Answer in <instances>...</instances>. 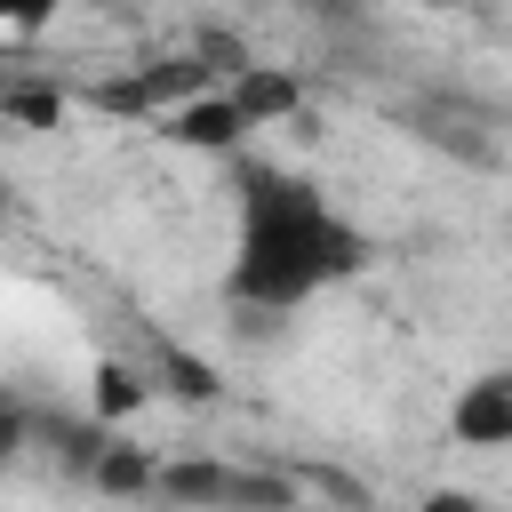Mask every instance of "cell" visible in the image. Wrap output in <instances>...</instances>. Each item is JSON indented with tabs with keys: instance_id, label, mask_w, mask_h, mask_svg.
I'll list each match as a JSON object with an SVG mask.
<instances>
[{
	"instance_id": "1",
	"label": "cell",
	"mask_w": 512,
	"mask_h": 512,
	"mask_svg": "<svg viewBox=\"0 0 512 512\" xmlns=\"http://www.w3.org/2000/svg\"><path fill=\"white\" fill-rule=\"evenodd\" d=\"M368 240L320 200V184L288 176V168H248L240 176V240H232V296L240 304H304L320 288H336L344 272H360Z\"/></svg>"
},
{
	"instance_id": "2",
	"label": "cell",
	"mask_w": 512,
	"mask_h": 512,
	"mask_svg": "<svg viewBox=\"0 0 512 512\" xmlns=\"http://www.w3.org/2000/svg\"><path fill=\"white\" fill-rule=\"evenodd\" d=\"M448 432L464 448H504L512 440V376H472L448 408Z\"/></svg>"
},
{
	"instance_id": "3",
	"label": "cell",
	"mask_w": 512,
	"mask_h": 512,
	"mask_svg": "<svg viewBox=\"0 0 512 512\" xmlns=\"http://www.w3.org/2000/svg\"><path fill=\"white\" fill-rule=\"evenodd\" d=\"M240 128H248V120H240L232 96H192V104L168 112V136H176V144H200V152H232Z\"/></svg>"
},
{
	"instance_id": "4",
	"label": "cell",
	"mask_w": 512,
	"mask_h": 512,
	"mask_svg": "<svg viewBox=\"0 0 512 512\" xmlns=\"http://www.w3.org/2000/svg\"><path fill=\"white\" fill-rule=\"evenodd\" d=\"M224 96L240 104V120H248V128H264V120H288V112L304 104V88H296L288 72H264V64L232 72V88H224Z\"/></svg>"
},
{
	"instance_id": "5",
	"label": "cell",
	"mask_w": 512,
	"mask_h": 512,
	"mask_svg": "<svg viewBox=\"0 0 512 512\" xmlns=\"http://www.w3.org/2000/svg\"><path fill=\"white\" fill-rule=\"evenodd\" d=\"M136 400H144V376H136V368H120V360H104V368H96V424L128 416Z\"/></svg>"
},
{
	"instance_id": "6",
	"label": "cell",
	"mask_w": 512,
	"mask_h": 512,
	"mask_svg": "<svg viewBox=\"0 0 512 512\" xmlns=\"http://www.w3.org/2000/svg\"><path fill=\"white\" fill-rule=\"evenodd\" d=\"M152 480H160V472H152L136 448H112V440H104V456H96V488H112V496H136V488H152Z\"/></svg>"
},
{
	"instance_id": "7",
	"label": "cell",
	"mask_w": 512,
	"mask_h": 512,
	"mask_svg": "<svg viewBox=\"0 0 512 512\" xmlns=\"http://www.w3.org/2000/svg\"><path fill=\"white\" fill-rule=\"evenodd\" d=\"M0 112H8V120H24V128H56L64 96H56V88H0Z\"/></svg>"
},
{
	"instance_id": "8",
	"label": "cell",
	"mask_w": 512,
	"mask_h": 512,
	"mask_svg": "<svg viewBox=\"0 0 512 512\" xmlns=\"http://www.w3.org/2000/svg\"><path fill=\"white\" fill-rule=\"evenodd\" d=\"M160 368H168V384H176L184 400H216V368H208V360H184V352H160Z\"/></svg>"
},
{
	"instance_id": "9",
	"label": "cell",
	"mask_w": 512,
	"mask_h": 512,
	"mask_svg": "<svg viewBox=\"0 0 512 512\" xmlns=\"http://www.w3.org/2000/svg\"><path fill=\"white\" fill-rule=\"evenodd\" d=\"M24 440H32V408H24V400H0V464H8Z\"/></svg>"
},
{
	"instance_id": "10",
	"label": "cell",
	"mask_w": 512,
	"mask_h": 512,
	"mask_svg": "<svg viewBox=\"0 0 512 512\" xmlns=\"http://www.w3.org/2000/svg\"><path fill=\"white\" fill-rule=\"evenodd\" d=\"M48 16H56V0H0V24L8 32H40Z\"/></svg>"
},
{
	"instance_id": "11",
	"label": "cell",
	"mask_w": 512,
	"mask_h": 512,
	"mask_svg": "<svg viewBox=\"0 0 512 512\" xmlns=\"http://www.w3.org/2000/svg\"><path fill=\"white\" fill-rule=\"evenodd\" d=\"M416 512H488V504H480L472 488H432V496H424Z\"/></svg>"
},
{
	"instance_id": "12",
	"label": "cell",
	"mask_w": 512,
	"mask_h": 512,
	"mask_svg": "<svg viewBox=\"0 0 512 512\" xmlns=\"http://www.w3.org/2000/svg\"><path fill=\"white\" fill-rule=\"evenodd\" d=\"M424 8H448V0H424Z\"/></svg>"
},
{
	"instance_id": "13",
	"label": "cell",
	"mask_w": 512,
	"mask_h": 512,
	"mask_svg": "<svg viewBox=\"0 0 512 512\" xmlns=\"http://www.w3.org/2000/svg\"><path fill=\"white\" fill-rule=\"evenodd\" d=\"M0 88H8V72H0Z\"/></svg>"
}]
</instances>
